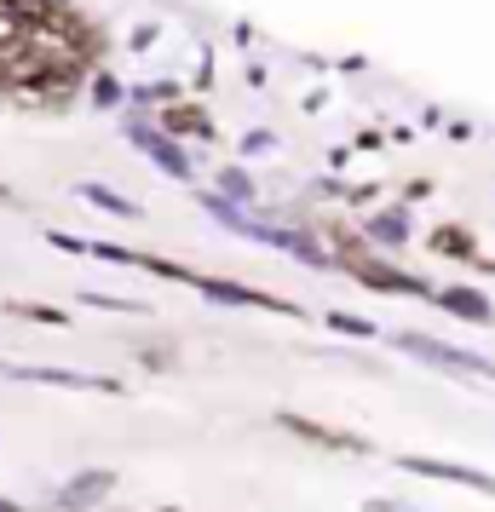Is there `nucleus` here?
Returning <instances> with one entry per match:
<instances>
[{"label": "nucleus", "mask_w": 495, "mask_h": 512, "mask_svg": "<svg viewBox=\"0 0 495 512\" xmlns=\"http://www.w3.org/2000/svg\"><path fill=\"white\" fill-rule=\"evenodd\" d=\"M104 489H110V472H81V484L64 489V501L81 507V501H93V495H104Z\"/></svg>", "instance_id": "20e7f679"}, {"label": "nucleus", "mask_w": 495, "mask_h": 512, "mask_svg": "<svg viewBox=\"0 0 495 512\" xmlns=\"http://www.w3.org/2000/svg\"><path fill=\"white\" fill-rule=\"evenodd\" d=\"M18 380H47V386H87V392H110L116 380H98V374H70V369H6Z\"/></svg>", "instance_id": "7ed1b4c3"}, {"label": "nucleus", "mask_w": 495, "mask_h": 512, "mask_svg": "<svg viewBox=\"0 0 495 512\" xmlns=\"http://www.w3.org/2000/svg\"><path fill=\"white\" fill-rule=\"evenodd\" d=\"M409 472H426V478H449V484H467V489H490L495 495V478L490 472H472V466H455V461H421V455H403Z\"/></svg>", "instance_id": "f03ea898"}, {"label": "nucleus", "mask_w": 495, "mask_h": 512, "mask_svg": "<svg viewBox=\"0 0 495 512\" xmlns=\"http://www.w3.org/2000/svg\"><path fill=\"white\" fill-rule=\"evenodd\" d=\"M403 351H415L426 363H438V369H455V374H478V380H495V363L484 357H472V351H449V346H432L421 334H403Z\"/></svg>", "instance_id": "f257e3e1"}, {"label": "nucleus", "mask_w": 495, "mask_h": 512, "mask_svg": "<svg viewBox=\"0 0 495 512\" xmlns=\"http://www.w3.org/2000/svg\"><path fill=\"white\" fill-rule=\"evenodd\" d=\"M0 512H18V507H6V501H0Z\"/></svg>", "instance_id": "39448f33"}]
</instances>
